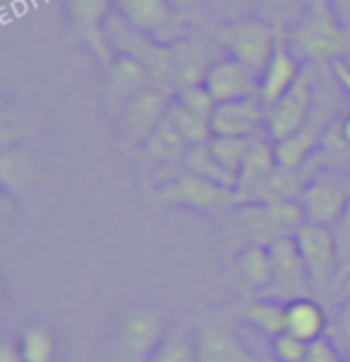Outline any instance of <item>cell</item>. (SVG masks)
Masks as SVG:
<instances>
[{
	"label": "cell",
	"mask_w": 350,
	"mask_h": 362,
	"mask_svg": "<svg viewBox=\"0 0 350 362\" xmlns=\"http://www.w3.org/2000/svg\"><path fill=\"white\" fill-rule=\"evenodd\" d=\"M286 32L293 53L307 65H331L350 55V29L329 0H312L303 20Z\"/></svg>",
	"instance_id": "6da1fadb"
},
{
	"label": "cell",
	"mask_w": 350,
	"mask_h": 362,
	"mask_svg": "<svg viewBox=\"0 0 350 362\" xmlns=\"http://www.w3.org/2000/svg\"><path fill=\"white\" fill-rule=\"evenodd\" d=\"M231 221L238 235L247 245L272 247L284 238H296L307 223L300 199L286 202H245L231 211Z\"/></svg>",
	"instance_id": "7a4b0ae2"
},
{
	"label": "cell",
	"mask_w": 350,
	"mask_h": 362,
	"mask_svg": "<svg viewBox=\"0 0 350 362\" xmlns=\"http://www.w3.org/2000/svg\"><path fill=\"white\" fill-rule=\"evenodd\" d=\"M279 27L267 22L264 17H235V20H223L214 29V39L231 58L240 60L252 70L262 75L269 58L274 53Z\"/></svg>",
	"instance_id": "3957f363"
},
{
	"label": "cell",
	"mask_w": 350,
	"mask_h": 362,
	"mask_svg": "<svg viewBox=\"0 0 350 362\" xmlns=\"http://www.w3.org/2000/svg\"><path fill=\"white\" fill-rule=\"evenodd\" d=\"M153 202L170 209H192V211L218 216L221 211H233L238 206V192L221 187L216 182L182 170L153 189Z\"/></svg>",
	"instance_id": "277c9868"
},
{
	"label": "cell",
	"mask_w": 350,
	"mask_h": 362,
	"mask_svg": "<svg viewBox=\"0 0 350 362\" xmlns=\"http://www.w3.org/2000/svg\"><path fill=\"white\" fill-rule=\"evenodd\" d=\"M113 10L134 32L161 44H175L187 36L189 17L175 8L173 0H113Z\"/></svg>",
	"instance_id": "5b68a950"
},
{
	"label": "cell",
	"mask_w": 350,
	"mask_h": 362,
	"mask_svg": "<svg viewBox=\"0 0 350 362\" xmlns=\"http://www.w3.org/2000/svg\"><path fill=\"white\" fill-rule=\"evenodd\" d=\"M175 94L158 84H151L142 91L130 96L122 106L115 110V125H118V134L127 144L144 146L146 139L156 132L168 115L170 106H173Z\"/></svg>",
	"instance_id": "8992f818"
},
{
	"label": "cell",
	"mask_w": 350,
	"mask_h": 362,
	"mask_svg": "<svg viewBox=\"0 0 350 362\" xmlns=\"http://www.w3.org/2000/svg\"><path fill=\"white\" fill-rule=\"evenodd\" d=\"M315 108H317V79H315V65H310L303 72V77L279 101L267 108L264 134L274 144L291 137V134L300 132L312 120Z\"/></svg>",
	"instance_id": "52a82bcc"
},
{
	"label": "cell",
	"mask_w": 350,
	"mask_h": 362,
	"mask_svg": "<svg viewBox=\"0 0 350 362\" xmlns=\"http://www.w3.org/2000/svg\"><path fill=\"white\" fill-rule=\"evenodd\" d=\"M298 247L303 252V259L310 272V284L315 296H324V293H336V284H339L341 274V255L339 245H336L334 230L327 226L305 223L296 235Z\"/></svg>",
	"instance_id": "ba28073f"
},
{
	"label": "cell",
	"mask_w": 350,
	"mask_h": 362,
	"mask_svg": "<svg viewBox=\"0 0 350 362\" xmlns=\"http://www.w3.org/2000/svg\"><path fill=\"white\" fill-rule=\"evenodd\" d=\"M350 199V173H336V170H319L307 182L303 197V209L307 223L327 226L334 228L343 216Z\"/></svg>",
	"instance_id": "9c48e42d"
},
{
	"label": "cell",
	"mask_w": 350,
	"mask_h": 362,
	"mask_svg": "<svg viewBox=\"0 0 350 362\" xmlns=\"http://www.w3.org/2000/svg\"><path fill=\"white\" fill-rule=\"evenodd\" d=\"M274 262V281L262 298H274L281 303H291L298 298H315L310 284V272L303 259L296 238H284L269 247Z\"/></svg>",
	"instance_id": "30bf717a"
},
{
	"label": "cell",
	"mask_w": 350,
	"mask_h": 362,
	"mask_svg": "<svg viewBox=\"0 0 350 362\" xmlns=\"http://www.w3.org/2000/svg\"><path fill=\"white\" fill-rule=\"evenodd\" d=\"M65 8L77 41L87 46L108 67L110 60L115 58L106 32V22L113 12V0H65Z\"/></svg>",
	"instance_id": "8fae6325"
},
{
	"label": "cell",
	"mask_w": 350,
	"mask_h": 362,
	"mask_svg": "<svg viewBox=\"0 0 350 362\" xmlns=\"http://www.w3.org/2000/svg\"><path fill=\"white\" fill-rule=\"evenodd\" d=\"M165 336L161 317L153 310L127 312L118 329V362H149Z\"/></svg>",
	"instance_id": "7c38bea8"
},
{
	"label": "cell",
	"mask_w": 350,
	"mask_h": 362,
	"mask_svg": "<svg viewBox=\"0 0 350 362\" xmlns=\"http://www.w3.org/2000/svg\"><path fill=\"white\" fill-rule=\"evenodd\" d=\"M204 84L216 103L252 99V96H259L262 75L240 63V60L226 55V58H218L211 63V67L206 70Z\"/></svg>",
	"instance_id": "4fadbf2b"
},
{
	"label": "cell",
	"mask_w": 350,
	"mask_h": 362,
	"mask_svg": "<svg viewBox=\"0 0 350 362\" xmlns=\"http://www.w3.org/2000/svg\"><path fill=\"white\" fill-rule=\"evenodd\" d=\"M267 106L262 96L216 103L211 113L214 137H257L264 134Z\"/></svg>",
	"instance_id": "5bb4252c"
},
{
	"label": "cell",
	"mask_w": 350,
	"mask_h": 362,
	"mask_svg": "<svg viewBox=\"0 0 350 362\" xmlns=\"http://www.w3.org/2000/svg\"><path fill=\"white\" fill-rule=\"evenodd\" d=\"M305 63L293 53L291 44H288V32L284 27H279V36H276V46H274V53L269 58L267 67L262 72V89H259V96L264 101V106H272L286 94L293 84L303 77L305 72Z\"/></svg>",
	"instance_id": "9a60e30c"
},
{
	"label": "cell",
	"mask_w": 350,
	"mask_h": 362,
	"mask_svg": "<svg viewBox=\"0 0 350 362\" xmlns=\"http://www.w3.org/2000/svg\"><path fill=\"white\" fill-rule=\"evenodd\" d=\"M194 341H197L199 362H269L257 358L240 341L235 329L218 319L199 324L194 331Z\"/></svg>",
	"instance_id": "2e32d148"
},
{
	"label": "cell",
	"mask_w": 350,
	"mask_h": 362,
	"mask_svg": "<svg viewBox=\"0 0 350 362\" xmlns=\"http://www.w3.org/2000/svg\"><path fill=\"white\" fill-rule=\"evenodd\" d=\"M151 84L156 82H153L149 67L139 63L137 58H132V55L115 53V58L106 67V99L110 110L115 113L130 96L151 87Z\"/></svg>",
	"instance_id": "e0dca14e"
},
{
	"label": "cell",
	"mask_w": 350,
	"mask_h": 362,
	"mask_svg": "<svg viewBox=\"0 0 350 362\" xmlns=\"http://www.w3.org/2000/svg\"><path fill=\"white\" fill-rule=\"evenodd\" d=\"M279 158H276V146L267 134H257L255 142H252L247 158H245L240 173H238V204L245 202L255 192L257 187L267 180L269 175L276 170Z\"/></svg>",
	"instance_id": "ac0fdd59"
},
{
	"label": "cell",
	"mask_w": 350,
	"mask_h": 362,
	"mask_svg": "<svg viewBox=\"0 0 350 362\" xmlns=\"http://www.w3.org/2000/svg\"><path fill=\"white\" fill-rule=\"evenodd\" d=\"M331 317L324 305L315 298H298L286 303V329L288 334L298 336L307 343L329 336Z\"/></svg>",
	"instance_id": "d6986e66"
},
{
	"label": "cell",
	"mask_w": 350,
	"mask_h": 362,
	"mask_svg": "<svg viewBox=\"0 0 350 362\" xmlns=\"http://www.w3.org/2000/svg\"><path fill=\"white\" fill-rule=\"evenodd\" d=\"M173 67H175V94L182 87L204 82L206 70L211 67L206 58L204 44H199L192 36L175 41L173 44Z\"/></svg>",
	"instance_id": "ffe728a7"
},
{
	"label": "cell",
	"mask_w": 350,
	"mask_h": 362,
	"mask_svg": "<svg viewBox=\"0 0 350 362\" xmlns=\"http://www.w3.org/2000/svg\"><path fill=\"white\" fill-rule=\"evenodd\" d=\"M235 272L247 288L262 296L274 281V262L272 252L264 245H245L235 255Z\"/></svg>",
	"instance_id": "44dd1931"
},
{
	"label": "cell",
	"mask_w": 350,
	"mask_h": 362,
	"mask_svg": "<svg viewBox=\"0 0 350 362\" xmlns=\"http://www.w3.org/2000/svg\"><path fill=\"white\" fill-rule=\"evenodd\" d=\"M142 149L146 156L158 163H182V158H185V154L189 151V144H187V139L177 132L173 120L165 115V120L156 127V132L146 139V144Z\"/></svg>",
	"instance_id": "7402d4cb"
},
{
	"label": "cell",
	"mask_w": 350,
	"mask_h": 362,
	"mask_svg": "<svg viewBox=\"0 0 350 362\" xmlns=\"http://www.w3.org/2000/svg\"><path fill=\"white\" fill-rule=\"evenodd\" d=\"M240 315L245 322L257 327L264 336H269V339L284 334V329H286V303H281V300L259 296V298L250 300V303H245Z\"/></svg>",
	"instance_id": "603a6c76"
},
{
	"label": "cell",
	"mask_w": 350,
	"mask_h": 362,
	"mask_svg": "<svg viewBox=\"0 0 350 362\" xmlns=\"http://www.w3.org/2000/svg\"><path fill=\"white\" fill-rule=\"evenodd\" d=\"M319 158H322L324 170L350 173V142L346 139V132H343V113L336 115L324 130Z\"/></svg>",
	"instance_id": "cb8c5ba5"
},
{
	"label": "cell",
	"mask_w": 350,
	"mask_h": 362,
	"mask_svg": "<svg viewBox=\"0 0 350 362\" xmlns=\"http://www.w3.org/2000/svg\"><path fill=\"white\" fill-rule=\"evenodd\" d=\"M182 170H189V173L204 177V180L216 182L221 187L228 189H238V175H233L231 170H226L223 165L216 161V156L211 154L209 144H197L189 146V151L182 158Z\"/></svg>",
	"instance_id": "d4e9b609"
},
{
	"label": "cell",
	"mask_w": 350,
	"mask_h": 362,
	"mask_svg": "<svg viewBox=\"0 0 350 362\" xmlns=\"http://www.w3.org/2000/svg\"><path fill=\"white\" fill-rule=\"evenodd\" d=\"M34 177V165L27 151L17 146H8L0 154V180H3L5 192H12L20 197L22 189L32 182Z\"/></svg>",
	"instance_id": "484cf974"
},
{
	"label": "cell",
	"mask_w": 350,
	"mask_h": 362,
	"mask_svg": "<svg viewBox=\"0 0 350 362\" xmlns=\"http://www.w3.org/2000/svg\"><path fill=\"white\" fill-rule=\"evenodd\" d=\"M149 362H199L194 334L185 329H173L161 339Z\"/></svg>",
	"instance_id": "4316f807"
},
{
	"label": "cell",
	"mask_w": 350,
	"mask_h": 362,
	"mask_svg": "<svg viewBox=\"0 0 350 362\" xmlns=\"http://www.w3.org/2000/svg\"><path fill=\"white\" fill-rule=\"evenodd\" d=\"M168 118L173 120V125L177 127V132L187 139L189 146H197V144H209L214 137L211 132V120L202 118V115L192 113L189 108H185L182 103H177L173 99V106L168 110Z\"/></svg>",
	"instance_id": "83f0119b"
},
{
	"label": "cell",
	"mask_w": 350,
	"mask_h": 362,
	"mask_svg": "<svg viewBox=\"0 0 350 362\" xmlns=\"http://www.w3.org/2000/svg\"><path fill=\"white\" fill-rule=\"evenodd\" d=\"M20 346L24 353V362H55V336L44 324H32L20 336Z\"/></svg>",
	"instance_id": "f1b7e54d"
},
{
	"label": "cell",
	"mask_w": 350,
	"mask_h": 362,
	"mask_svg": "<svg viewBox=\"0 0 350 362\" xmlns=\"http://www.w3.org/2000/svg\"><path fill=\"white\" fill-rule=\"evenodd\" d=\"M312 0H257L259 17L272 22L274 27L291 29L303 20Z\"/></svg>",
	"instance_id": "f546056e"
},
{
	"label": "cell",
	"mask_w": 350,
	"mask_h": 362,
	"mask_svg": "<svg viewBox=\"0 0 350 362\" xmlns=\"http://www.w3.org/2000/svg\"><path fill=\"white\" fill-rule=\"evenodd\" d=\"M252 142H255V137H211L209 149H211V154L216 156V161L223 165L226 170L238 175L245 158H247Z\"/></svg>",
	"instance_id": "4dcf8cb0"
},
{
	"label": "cell",
	"mask_w": 350,
	"mask_h": 362,
	"mask_svg": "<svg viewBox=\"0 0 350 362\" xmlns=\"http://www.w3.org/2000/svg\"><path fill=\"white\" fill-rule=\"evenodd\" d=\"M175 101L182 103L185 108H189L192 113H197V115H202V118H206V120H211V113H214V108H216V99L211 96V91L206 89L204 82L182 87L175 94Z\"/></svg>",
	"instance_id": "1f68e13d"
},
{
	"label": "cell",
	"mask_w": 350,
	"mask_h": 362,
	"mask_svg": "<svg viewBox=\"0 0 350 362\" xmlns=\"http://www.w3.org/2000/svg\"><path fill=\"white\" fill-rule=\"evenodd\" d=\"M307 353H310V343L288 334V331L272 339L274 362H307Z\"/></svg>",
	"instance_id": "d6a6232c"
},
{
	"label": "cell",
	"mask_w": 350,
	"mask_h": 362,
	"mask_svg": "<svg viewBox=\"0 0 350 362\" xmlns=\"http://www.w3.org/2000/svg\"><path fill=\"white\" fill-rule=\"evenodd\" d=\"M339 303H341V308L336 312V317L331 319L329 336L336 341V346L341 348L343 355L350 358V296L339 300Z\"/></svg>",
	"instance_id": "836d02e7"
},
{
	"label": "cell",
	"mask_w": 350,
	"mask_h": 362,
	"mask_svg": "<svg viewBox=\"0 0 350 362\" xmlns=\"http://www.w3.org/2000/svg\"><path fill=\"white\" fill-rule=\"evenodd\" d=\"M346 355L331 336H322V339L310 343V353H307V362H341Z\"/></svg>",
	"instance_id": "e575fe53"
},
{
	"label": "cell",
	"mask_w": 350,
	"mask_h": 362,
	"mask_svg": "<svg viewBox=\"0 0 350 362\" xmlns=\"http://www.w3.org/2000/svg\"><path fill=\"white\" fill-rule=\"evenodd\" d=\"M334 235H336V245H339V255H341V272L350 264V199L348 206L343 211V216L339 218V223L334 226ZM341 276V274H339Z\"/></svg>",
	"instance_id": "d590c367"
},
{
	"label": "cell",
	"mask_w": 350,
	"mask_h": 362,
	"mask_svg": "<svg viewBox=\"0 0 350 362\" xmlns=\"http://www.w3.org/2000/svg\"><path fill=\"white\" fill-rule=\"evenodd\" d=\"M252 3H257V0H206L209 8H214L218 12L221 22H223V20H235V17H245L243 12Z\"/></svg>",
	"instance_id": "8d00e7d4"
},
{
	"label": "cell",
	"mask_w": 350,
	"mask_h": 362,
	"mask_svg": "<svg viewBox=\"0 0 350 362\" xmlns=\"http://www.w3.org/2000/svg\"><path fill=\"white\" fill-rule=\"evenodd\" d=\"M0 362H24V353L20 341L5 339L0 343Z\"/></svg>",
	"instance_id": "74e56055"
},
{
	"label": "cell",
	"mask_w": 350,
	"mask_h": 362,
	"mask_svg": "<svg viewBox=\"0 0 350 362\" xmlns=\"http://www.w3.org/2000/svg\"><path fill=\"white\" fill-rule=\"evenodd\" d=\"M173 5L182 12L185 17H194L197 12L204 8L206 0H173Z\"/></svg>",
	"instance_id": "f35d334b"
},
{
	"label": "cell",
	"mask_w": 350,
	"mask_h": 362,
	"mask_svg": "<svg viewBox=\"0 0 350 362\" xmlns=\"http://www.w3.org/2000/svg\"><path fill=\"white\" fill-rule=\"evenodd\" d=\"M329 3L336 10V15L343 20V24L350 29V0H329Z\"/></svg>",
	"instance_id": "ab89813d"
},
{
	"label": "cell",
	"mask_w": 350,
	"mask_h": 362,
	"mask_svg": "<svg viewBox=\"0 0 350 362\" xmlns=\"http://www.w3.org/2000/svg\"><path fill=\"white\" fill-rule=\"evenodd\" d=\"M346 296H350V274L346 276V281H343V284H341L339 293H336V303H339V300H343Z\"/></svg>",
	"instance_id": "60d3db41"
},
{
	"label": "cell",
	"mask_w": 350,
	"mask_h": 362,
	"mask_svg": "<svg viewBox=\"0 0 350 362\" xmlns=\"http://www.w3.org/2000/svg\"><path fill=\"white\" fill-rule=\"evenodd\" d=\"M350 274V264H348V267L346 269H343V272H341V276H339V284H336V293H339V288H341V284H343V281H346V276Z\"/></svg>",
	"instance_id": "b9f144b4"
},
{
	"label": "cell",
	"mask_w": 350,
	"mask_h": 362,
	"mask_svg": "<svg viewBox=\"0 0 350 362\" xmlns=\"http://www.w3.org/2000/svg\"><path fill=\"white\" fill-rule=\"evenodd\" d=\"M341 362H350V358H348V355H346V358H343Z\"/></svg>",
	"instance_id": "7bdbcfd3"
},
{
	"label": "cell",
	"mask_w": 350,
	"mask_h": 362,
	"mask_svg": "<svg viewBox=\"0 0 350 362\" xmlns=\"http://www.w3.org/2000/svg\"><path fill=\"white\" fill-rule=\"evenodd\" d=\"M346 63H348V65H350V55H348V58H346Z\"/></svg>",
	"instance_id": "ee69618b"
}]
</instances>
